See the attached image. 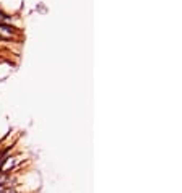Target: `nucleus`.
Returning a JSON list of instances; mask_svg holds the SVG:
<instances>
[{
    "label": "nucleus",
    "instance_id": "f257e3e1",
    "mask_svg": "<svg viewBox=\"0 0 182 193\" xmlns=\"http://www.w3.org/2000/svg\"><path fill=\"white\" fill-rule=\"evenodd\" d=\"M0 28H3V29H5V31H8V33H15V29H16V28L8 26V24H5V23H2V21H0Z\"/></svg>",
    "mask_w": 182,
    "mask_h": 193
}]
</instances>
